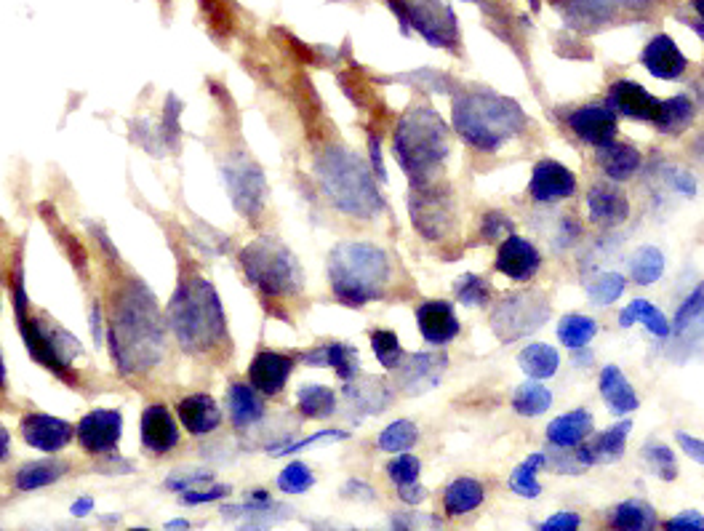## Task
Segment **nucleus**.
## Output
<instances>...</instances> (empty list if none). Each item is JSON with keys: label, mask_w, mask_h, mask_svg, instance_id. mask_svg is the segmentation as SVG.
<instances>
[{"label": "nucleus", "mask_w": 704, "mask_h": 531, "mask_svg": "<svg viewBox=\"0 0 704 531\" xmlns=\"http://www.w3.org/2000/svg\"><path fill=\"white\" fill-rule=\"evenodd\" d=\"M110 342L115 361L126 374L150 369L163 353V326H160L155 299L144 286L128 289L115 305L110 326Z\"/></svg>", "instance_id": "1"}, {"label": "nucleus", "mask_w": 704, "mask_h": 531, "mask_svg": "<svg viewBox=\"0 0 704 531\" xmlns=\"http://www.w3.org/2000/svg\"><path fill=\"white\" fill-rule=\"evenodd\" d=\"M168 318L179 345L187 353H208L227 334L222 302L216 297L214 286L203 278H187L179 283L168 305Z\"/></svg>", "instance_id": "2"}, {"label": "nucleus", "mask_w": 704, "mask_h": 531, "mask_svg": "<svg viewBox=\"0 0 704 531\" xmlns=\"http://www.w3.org/2000/svg\"><path fill=\"white\" fill-rule=\"evenodd\" d=\"M454 126L467 145L478 150H496L523 131L526 113L510 97L475 91L454 102Z\"/></svg>", "instance_id": "3"}, {"label": "nucleus", "mask_w": 704, "mask_h": 531, "mask_svg": "<svg viewBox=\"0 0 704 531\" xmlns=\"http://www.w3.org/2000/svg\"><path fill=\"white\" fill-rule=\"evenodd\" d=\"M328 281L336 299L360 307L384 294L390 281V259L371 243H342L328 257Z\"/></svg>", "instance_id": "4"}, {"label": "nucleus", "mask_w": 704, "mask_h": 531, "mask_svg": "<svg viewBox=\"0 0 704 531\" xmlns=\"http://www.w3.org/2000/svg\"><path fill=\"white\" fill-rule=\"evenodd\" d=\"M395 155L414 187L432 185L448 158V129L430 107L408 113L395 134Z\"/></svg>", "instance_id": "5"}, {"label": "nucleus", "mask_w": 704, "mask_h": 531, "mask_svg": "<svg viewBox=\"0 0 704 531\" xmlns=\"http://www.w3.org/2000/svg\"><path fill=\"white\" fill-rule=\"evenodd\" d=\"M320 185L336 209L350 217L371 219L382 211L384 201L358 155L347 147H328L318 161Z\"/></svg>", "instance_id": "6"}, {"label": "nucleus", "mask_w": 704, "mask_h": 531, "mask_svg": "<svg viewBox=\"0 0 704 531\" xmlns=\"http://www.w3.org/2000/svg\"><path fill=\"white\" fill-rule=\"evenodd\" d=\"M240 265L246 270L248 281L270 297L296 294L302 289V267L286 243L275 238H259L246 246L240 251Z\"/></svg>", "instance_id": "7"}, {"label": "nucleus", "mask_w": 704, "mask_h": 531, "mask_svg": "<svg viewBox=\"0 0 704 531\" xmlns=\"http://www.w3.org/2000/svg\"><path fill=\"white\" fill-rule=\"evenodd\" d=\"M22 278H19V267H16V281H14V299H16V315H19V331H22V339L30 355L35 361L43 366V369L54 371L56 377L62 379H72V369L70 361H67V353L62 350L64 334L56 331H48L46 323L40 318H30L27 315V299L22 294Z\"/></svg>", "instance_id": "8"}, {"label": "nucleus", "mask_w": 704, "mask_h": 531, "mask_svg": "<svg viewBox=\"0 0 704 531\" xmlns=\"http://www.w3.org/2000/svg\"><path fill=\"white\" fill-rule=\"evenodd\" d=\"M390 9L395 11L403 22V33L408 30V19L419 33L432 43V46H443L451 49L456 41V19L448 6H443L440 0H390Z\"/></svg>", "instance_id": "9"}, {"label": "nucleus", "mask_w": 704, "mask_h": 531, "mask_svg": "<svg viewBox=\"0 0 704 531\" xmlns=\"http://www.w3.org/2000/svg\"><path fill=\"white\" fill-rule=\"evenodd\" d=\"M547 318H550V307L542 297L518 294V297L504 299L502 305L496 307L491 315V326L502 342H512V339L528 337V334L542 329Z\"/></svg>", "instance_id": "10"}, {"label": "nucleus", "mask_w": 704, "mask_h": 531, "mask_svg": "<svg viewBox=\"0 0 704 531\" xmlns=\"http://www.w3.org/2000/svg\"><path fill=\"white\" fill-rule=\"evenodd\" d=\"M411 219L424 238L440 241L454 227V206L446 190H438L435 182L416 187V195L411 198Z\"/></svg>", "instance_id": "11"}, {"label": "nucleus", "mask_w": 704, "mask_h": 531, "mask_svg": "<svg viewBox=\"0 0 704 531\" xmlns=\"http://www.w3.org/2000/svg\"><path fill=\"white\" fill-rule=\"evenodd\" d=\"M224 185L235 209L248 219H256L264 209V174L248 158H238L224 166Z\"/></svg>", "instance_id": "12"}, {"label": "nucleus", "mask_w": 704, "mask_h": 531, "mask_svg": "<svg viewBox=\"0 0 704 531\" xmlns=\"http://www.w3.org/2000/svg\"><path fill=\"white\" fill-rule=\"evenodd\" d=\"M123 433V417L115 409H96L80 419L78 443L88 454H110Z\"/></svg>", "instance_id": "13"}, {"label": "nucleus", "mask_w": 704, "mask_h": 531, "mask_svg": "<svg viewBox=\"0 0 704 531\" xmlns=\"http://www.w3.org/2000/svg\"><path fill=\"white\" fill-rule=\"evenodd\" d=\"M446 355L443 353H416L406 363H398L400 387L408 395H422L432 387H438L443 371H446Z\"/></svg>", "instance_id": "14"}, {"label": "nucleus", "mask_w": 704, "mask_h": 531, "mask_svg": "<svg viewBox=\"0 0 704 531\" xmlns=\"http://www.w3.org/2000/svg\"><path fill=\"white\" fill-rule=\"evenodd\" d=\"M22 438L38 451H59L72 441V425L51 414H27L22 419Z\"/></svg>", "instance_id": "15"}, {"label": "nucleus", "mask_w": 704, "mask_h": 531, "mask_svg": "<svg viewBox=\"0 0 704 531\" xmlns=\"http://www.w3.org/2000/svg\"><path fill=\"white\" fill-rule=\"evenodd\" d=\"M539 265H542V257L534 249V243H528L520 235H510L507 241H502L499 251H496V270L507 275V278H512V281L534 278Z\"/></svg>", "instance_id": "16"}, {"label": "nucleus", "mask_w": 704, "mask_h": 531, "mask_svg": "<svg viewBox=\"0 0 704 531\" xmlns=\"http://www.w3.org/2000/svg\"><path fill=\"white\" fill-rule=\"evenodd\" d=\"M528 190H531V198L539 203H552V201H563V198H571L576 190L574 171H568L566 166H560V163L555 161L536 163Z\"/></svg>", "instance_id": "17"}, {"label": "nucleus", "mask_w": 704, "mask_h": 531, "mask_svg": "<svg viewBox=\"0 0 704 531\" xmlns=\"http://www.w3.org/2000/svg\"><path fill=\"white\" fill-rule=\"evenodd\" d=\"M608 105H611V110H616V113L635 118V121H656L662 102L656 97H651L640 83L616 81L614 86L608 89Z\"/></svg>", "instance_id": "18"}, {"label": "nucleus", "mask_w": 704, "mask_h": 531, "mask_svg": "<svg viewBox=\"0 0 704 531\" xmlns=\"http://www.w3.org/2000/svg\"><path fill=\"white\" fill-rule=\"evenodd\" d=\"M568 126L587 145H608L616 137V115L608 107H582L568 118Z\"/></svg>", "instance_id": "19"}, {"label": "nucleus", "mask_w": 704, "mask_h": 531, "mask_svg": "<svg viewBox=\"0 0 704 531\" xmlns=\"http://www.w3.org/2000/svg\"><path fill=\"white\" fill-rule=\"evenodd\" d=\"M291 369H294V361L288 355L262 350L248 366V379L262 395H278L286 387Z\"/></svg>", "instance_id": "20"}, {"label": "nucleus", "mask_w": 704, "mask_h": 531, "mask_svg": "<svg viewBox=\"0 0 704 531\" xmlns=\"http://www.w3.org/2000/svg\"><path fill=\"white\" fill-rule=\"evenodd\" d=\"M416 321H419V331L430 345H446L462 331L459 318H456L454 307L448 302H424L416 310Z\"/></svg>", "instance_id": "21"}, {"label": "nucleus", "mask_w": 704, "mask_h": 531, "mask_svg": "<svg viewBox=\"0 0 704 531\" xmlns=\"http://www.w3.org/2000/svg\"><path fill=\"white\" fill-rule=\"evenodd\" d=\"M643 67L654 78H662V81H675L680 75L686 73V57L680 54L678 43L672 41L670 35H656L654 41L648 43L646 51H643Z\"/></svg>", "instance_id": "22"}, {"label": "nucleus", "mask_w": 704, "mask_h": 531, "mask_svg": "<svg viewBox=\"0 0 704 531\" xmlns=\"http://www.w3.org/2000/svg\"><path fill=\"white\" fill-rule=\"evenodd\" d=\"M630 430H632V422L630 419H624V422H619V425H614L611 430H606V433L600 435V438H595V441L579 443V446H576V459H579V465L587 467V465H595V462H616V459H622Z\"/></svg>", "instance_id": "23"}, {"label": "nucleus", "mask_w": 704, "mask_h": 531, "mask_svg": "<svg viewBox=\"0 0 704 531\" xmlns=\"http://www.w3.org/2000/svg\"><path fill=\"white\" fill-rule=\"evenodd\" d=\"M568 27L582 30V33H595L611 19L614 3L611 0H555Z\"/></svg>", "instance_id": "24"}, {"label": "nucleus", "mask_w": 704, "mask_h": 531, "mask_svg": "<svg viewBox=\"0 0 704 531\" xmlns=\"http://www.w3.org/2000/svg\"><path fill=\"white\" fill-rule=\"evenodd\" d=\"M142 443L144 449L155 454H166L179 443V430H176L174 417L168 414L166 406H150L142 414Z\"/></svg>", "instance_id": "25"}, {"label": "nucleus", "mask_w": 704, "mask_h": 531, "mask_svg": "<svg viewBox=\"0 0 704 531\" xmlns=\"http://www.w3.org/2000/svg\"><path fill=\"white\" fill-rule=\"evenodd\" d=\"M595 430L592 414L584 409L568 411L563 417L552 419L547 425V441L555 449H576L579 443H584Z\"/></svg>", "instance_id": "26"}, {"label": "nucleus", "mask_w": 704, "mask_h": 531, "mask_svg": "<svg viewBox=\"0 0 704 531\" xmlns=\"http://www.w3.org/2000/svg\"><path fill=\"white\" fill-rule=\"evenodd\" d=\"M176 414L182 419V425L187 427V433L192 435L211 433V430H216L219 422H222L219 406H216L214 398L206 393H195L182 398L179 406H176Z\"/></svg>", "instance_id": "27"}, {"label": "nucleus", "mask_w": 704, "mask_h": 531, "mask_svg": "<svg viewBox=\"0 0 704 531\" xmlns=\"http://www.w3.org/2000/svg\"><path fill=\"white\" fill-rule=\"evenodd\" d=\"M587 203H590V217L595 225L616 227L630 217V203H627V198L611 185L592 187Z\"/></svg>", "instance_id": "28"}, {"label": "nucleus", "mask_w": 704, "mask_h": 531, "mask_svg": "<svg viewBox=\"0 0 704 531\" xmlns=\"http://www.w3.org/2000/svg\"><path fill=\"white\" fill-rule=\"evenodd\" d=\"M302 361L310 363V366H331L344 382L358 377L360 371L358 350L350 345H342V342H331V345L318 347V350L302 355Z\"/></svg>", "instance_id": "29"}, {"label": "nucleus", "mask_w": 704, "mask_h": 531, "mask_svg": "<svg viewBox=\"0 0 704 531\" xmlns=\"http://www.w3.org/2000/svg\"><path fill=\"white\" fill-rule=\"evenodd\" d=\"M600 395L614 414H630L638 409V395L619 366H606L600 371Z\"/></svg>", "instance_id": "30"}, {"label": "nucleus", "mask_w": 704, "mask_h": 531, "mask_svg": "<svg viewBox=\"0 0 704 531\" xmlns=\"http://www.w3.org/2000/svg\"><path fill=\"white\" fill-rule=\"evenodd\" d=\"M598 163L600 169L608 174V179L624 182L640 169V153L635 147L622 145V142H608V145L598 147Z\"/></svg>", "instance_id": "31"}, {"label": "nucleus", "mask_w": 704, "mask_h": 531, "mask_svg": "<svg viewBox=\"0 0 704 531\" xmlns=\"http://www.w3.org/2000/svg\"><path fill=\"white\" fill-rule=\"evenodd\" d=\"M344 395L350 398V403H355L360 411L366 414H379L384 411V406L390 403V390L384 387V382L371 377H355L344 385Z\"/></svg>", "instance_id": "32"}, {"label": "nucleus", "mask_w": 704, "mask_h": 531, "mask_svg": "<svg viewBox=\"0 0 704 531\" xmlns=\"http://www.w3.org/2000/svg\"><path fill=\"white\" fill-rule=\"evenodd\" d=\"M611 526L616 531H656L654 507L643 499H627L611 510Z\"/></svg>", "instance_id": "33"}, {"label": "nucleus", "mask_w": 704, "mask_h": 531, "mask_svg": "<svg viewBox=\"0 0 704 531\" xmlns=\"http://www.w3.org/2000/svg\"><path fill=\"white\" fill-rule=\"evenodd\" d=\"M632 323H643V326L659 339L670 337V323H667L662 310L656 305H651L648 299H632L630 305L619 313V326H622V329H630Z\"/></svg>", "instance_id": "34"}, {"label": "nucleus", "mask_w": 704, "mask_h": 531, "mask_svg": "<svg viewBox=\"0 0 704 531\" xmlns=\"http://www.w3.org/2000/svg\"><path fill=\"white\" fill-rule=\"evenodd\" d=\"M230 417H232V425L238 427V430L256 425V422L264 417V401L256 395L254 387H248V385L230 387Z\"/></svg>", "instance_id": "35"}, {"label": "nucleus", "mask_w": 704, "mask_h": 531, "mask_svg": "<svg viewBox=\"0 0 704 531\" xmlns=\"http://www.w3.org/2000/svg\"><path fill=\"white\" fill-rule=\"evenodd\" d=\"M483 497H486V491L475 478H456L443 494V507L448 515H464L475 510L483 502Z\"/></svg>", "instance_id": "36"}, {"label": "nucleus", "mask_w": 704, "mask_h": 531, "mask_svg": "<svg viewBox=\"0 0 704 531\" xmlns=\"http://www.w3.org/2000/svg\"><path fill=\"white\" fill-rule=\"evenodd\" d=\"M67 473V467L56 459H40V462H27L16 470V489L22 491H32L40 489V486H51L56 483L62 475Z\"/></svg>", "instance_id": "37"}, {"label": "nucleus", "mask_w": 704, "mask_h": 531, "mask_svg": "<svg viewBox=\"0 0 704 531\" xmlns=\"http://www.w3.org/2000/svg\"><path fill=\"white\" fill-rule=\"evenodd\" d=\"M518 363L520 369L526 371L531 379H550L555 377V371H558V353H555V347L544 345V342H536V345H528L523 353L518 355Z\"/></svg>", "instance_id": "38"}, {"label": "nucleus", "mask_w": 704, "mask_h": 531, "mask_svg": "<svg viewBox=\"0 0 704 531\" xmlns=\"http://www.w3.org/2000/svg\"><path fill=\"white\" fill-rule=\"evenodd\" d=\"M694 121V102L686 97V94H678V97L667 99L659 107V118H656V129L664 131V134H680L683 129H688Z\"/></svg>", "instance_id": "39"}, {"label": "nucleus", "mask_w": 704, "mask_h": 531, "mask_svg": "<svg viewBox=\"0 0 704 531\" xmlns=\"http://www.w3.org/2000/svg\"><path fill=\"white\" fill-rule=\"evenodd\" d=\"M296 406L307 419H328L336 409V393L323 385H304L299 390Z\"/></svg>", "instance_id": "40"}, {"label": "nucleus", "mask_w": 704, "mask_h": 531, "mask_svg": "<svg viewBox=\"0 0 704 531\" xmlns=\"http://www.w3.org/2000/svg\"><path fill=\"white\" fill-rule=\"evenodd\" d=\"M664 254L656 246H640L630 259V278L638 286H651L662 278Z\"/></svg>", "instance_id": "41"}, {"label": "nucleus", "mask_w": 704, "mask_h": 531, "mask_svg": "<svg viewBox=\"0 0 704 531\" xmlns=\"http://www.w3.org/2000/svg\"><path fill=\"white\" fill-rule=\"evenodd\" d=\"M552 406V393L539 382H526L520 385L512 395V409L518 411L520 417H539Z\"/></svg>", "instance_id": "42"}, {"label": "nucleus", "mask_w": 704, "mask_h": 531, "mask_svg": "<svg viewBox=\"0 0 704 531\" xmlns=\"http://www.w3.org/2000/svg\"><path fill=\"white\" fill-rule=\"evenodd\" d=\"M547 462L544 454H531L528 459H523L510 475V489L523 499H534L542 494V486L536 481V470Z\"/></svg>", "instance_id": "43"}, {"label": "nucleus", "mask_w": 704, "mask_h": 531, "mask_svg": "<svg viewBox=\"0 0 704 531\" xmlns=\"http://www.w3.org/2000/svg\"><path fill=\"white\" fill-rule=\"evenodd\" d=\"M598 334V323L590 315H566L558 326V339L566 347L590 345L592 337Z\"/></svg>", "instance_id": "44"}, {"label": "nucleus", "mask_w": 704, "mask_h": 531, "mask_svg": "<svg viewBox=\"0 0 704 531\" xmlns=\"http://www.w3.org/2000/svg\"><path fill=\"white\" fill-rule=\"evenodd\" d=\"M640 457L646 462V467L654 475H659L662 481H675L678 478V462H675V454H672L670 446L664 443H646Z\"/></svg>", "instance_id": "45"}, {"label": "nucleus", "mask_w": 704, "mask_h": 531, "mask_svg": "<svg viewBox=\"0 0 704 531\" xmlns=\"http://www.w3.org/2000/svg\"><path fill=\"white\" fill-rule=\"evenodd\" d=\"M419 441V427L408 419H398L392 422L390 427H384L382 435H379V449L390 451V454H398V451L411 449L414 443Z\"/></svg>", "instance_id": "46"}, {"label": "nucleus", "mask_w": 704, "mask_h": 531, "mask_svg": "<svg viewBox=\"0 0 704 531\" xmlns=\"http://www.w3.org/2000/svg\"><path fill=\"white\" fill-rule=\"evenodd\" d=\"M371 347H374L376 361L382 363L384 369H398V363L403 361V347H400L398 337L392 331H371Z\"/></svg>", "instance_id": "47"}, {"label": "nucleus", "mask_w": 704, "mask_h": 531, "mask_svg": "<svg viewBox=\"0 0 704 531\" xmlns=\"http://www.w3.org/2000/svg\"><path fill=\"white\" fill-rule=\"evenodd\" d=\"M587 294L595 305H611L624 294V278L619 273H600L587 286Z\"/></svg>", "instance_id": "48"}, {"label": "nucleus", "mask_w": 704, "mask_h": 531, "mask_svg": "<svg viewBox=\"0 0 704 531\" xmlns=\"http://www.w3.org/2000/svg\"><path fill=\"white\" fill-rule=\"evenodd\" d=\"M456 297H459V302H462L464 307H486L488 305V297H491V289H488V283L483 281V278H478V275H462L459 281H456Z\"/></svg>", "instance_id": "49"}, {"label": "nucleus", "mask_w": 704, "mask_h": 531, "mask_svg": "<svg viewBox=\"0 0 704 531\" xmlns=\"http://www.w3.org/2000/svg\"><path fill=\"white\" fill-rule=\"evenodd\" d=\"M315 483V475L307 465L302 462H291L288 467H283V473L278 475V489L286 494H302Z\"/></svg>", "instance_id": "50"}, {"label": "nucleus", "mask_w": 704, "mask_h": 531, "mask_svg": "<svg viewBox=\"0 0 704 531\" xmlns=\"http://www.w3.org/2000/svg\"><path fill=\"white\" fill-rule=\"evenodd\" d=\"M702 289H694V294L680 305V310L675 313V321H672V334L675 337H683L686 331L694 329V321H702Z\"/></svg>", "instance_id": "51"}, {"label": "nucleus", "mask_w": 704, "mask_h": 531, "mask_svg": "<svg viewBox=\"0 0 704 531\" xmlns=\"http://www.w3.org/2000/svg\"><path fill=\"white\" fill-rule=\"evenodd\" d=\"M419 473H422V462L411 454H403V457L392 459L387 465V475L392 478V483L398 486H406V483H416L419 481Z\"/></svg>", "instance_id": "52"}, {"label": "nucleus", "mask_w": 704, "mask_h": 531, "mask_svg": "<svg viewBox=\"0 0 704 531\" xmlns=\"http://www.w3.org/2000/svg\"><path fill=\"white\" fill-rule=\"evenodd\" d=\"M579 523H582L579 515L571 513V510H563V513L550 515V518L542 523V529L539 531H579Z\"/></svg>", "instance_id": "53"}, {"label": "nucleus", "mask_w": 704, "mask_h": 531, "mask_svg": "<svg viewBox=\"0 0 704 531\" xmlns=\"http://www.w3.org/2000/svg\"><path fill=\"white\" fill-rule=\"evenodd\" d=\"M230 491V486H211L206 491H182V502L184 505H206L214 499H224Z\"/></svg>", "instance_id": "54"}, {"label": "nucleus", "mask_w": 704, "mask_h": 531, "mask_svg": "<svg viewBox=\"0 0 704 531\" xmlns=\"http://www.w3.org/2000/svg\"><path fill=\"white\" fill-rule=\"evenodd\" d=\"M664 529L667 531H704L702 513L686 510V513H680V515H675V518H670Z\"/></svg>", "instance_id": "55"}, {"label": "nucleus", "mask_w": 704, "mask_h": 531, "mask_svg": "<svg viewBox=\"0 0 704 531\" xmlns=\"http://www.w3.org/2000/svg\"><path fill=\"white\" fill-rule=\"evenodd\" d=\"M675 438H678V443L683 446V451H686L688 457L694 459V462H702V459H704V446H702V441H699V438H691V435H686V433H678Z\"/></svg>", "instance_id": "56"}, {"label": "nucleus", "mask_w": 704, "mask_h": 531, "mask_svg": "<svg viewBox=\"0 0 704 531\" xmlns=\"http://www.w3.org/2000/svg\"><path fill=\"white\" fill-rule=\"evenodd\" d=\"M398 494L403 502H408V505H419V502L427 497V491H424L419 483H406V486H398Z\"/></svg>", "instance_id": "57"}, {"label": "nucleus", "mask_w": 704, "mask_h": 531, "mask_svg": "<svg viewBox=\"0 0 704 531\" xmlns=\"http://www.w3.org/2000/svg\"><path fill=\"white\" fill-rule=\"evenodd\" d=\"M371 163H374V171H376V177L382 179H387V171H384V161H382V145H379V137H371Z\"/></svg>", "instance_id": "58"}, {"label": "nucleus", "mask_w": 704, "mask_h": 531, "mask_svg": "<svg viewBox=\"0 0 704 531\" xmlns=\"http://www.w3.org/2000/svg\"><path fill=\"white\" fill-rule=\"evenodd\" d=\"M8 446H11V438H8V430L0 425V462L8 459Z\"/></svg>", "instance_id": "59"}, {"label": "nucleus", "mask_w": 704, "mask_h": 531, "mask_svg": "<svg viewBox=\"0 0 704 531\" xmlns=\"http://www.w3.org/2000/svg\"><path fill=\"white\" fill-rule=\"evenodd\" d=\"M91 507H94V502H91V499H78V505H72V513L86 515V513H91Z\"/></svg>", "instance_id": "60"}, {"label": "nucleus", "mask_w": 704, "mask_h": 531, "mask_svg": "<svg viewBox=\"0 0 704 531\" xmlns=\"http://www.w3.org/2000/svg\"><path fill=\"white\" fill-rule=\"evenodd\" d=\"M390 531H408V526L400 518H395V521L390 523Z\"/></svg>", "instance_id": "61"}, {"label": "nucleus", "mask_w": 704, "mask_h": 531, "mask_svg": "<svg viewBox=\"0 0 704 531\" xmlns=\"http://www.w3.org/2000/svg\"><path fill=\"white\" fill-rule=\"evenodd\" d=\"M6 382V366H3V358H0V387Z\"/></svg>", "instance_id": "62"}, {"label": "nucleus", "mask_w": 704, "mask_h": 531, "mask_svg": "<svg viewBox=\"0 0 704 531\" xmlns=\"http://www.w3.org/2000/svg\"><path fill=\"white\" fill-rule=\"evenodd\" d=\"M128 531H147V529H128Z\"/></svg>", "instance_id": "63"}]
</instances>
